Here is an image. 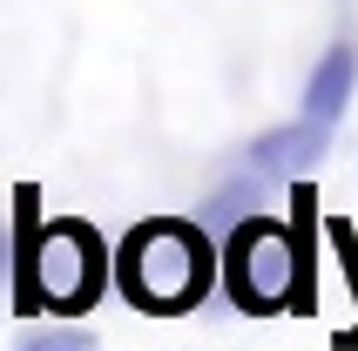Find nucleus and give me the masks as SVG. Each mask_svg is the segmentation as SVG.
Here are the masks:
<instances>
[{
  "label": "nucleus",
  "mask_w": 358,
  "mask_h": 351,
  "mask_svg": "<svg viewBox=\"0 0 358 351\" xmlns=\"http://www.w3.org/2000/svg\"><path fill=\"white\" fill-rule=\"evenodd\" d=\"M210 277H217V257H210V236L176 223V216H156V223H142L129 236V250H122V284L136 304L149 311H182V304H196L210 291Z\"/></svg>",
  "instance_id": "1"
},
{
  "label": "nucleus",
  "mask_w": 358,
  "mask_h": 351,
  "mask_svg": "<svg viewBox=\"0 0 358 351\" xmlns=\"http://www.w3.org/2000/svg\"><path fill=\"white\" fill-rule=\"evenodd\" d=\"M101 277H108V250L88 223H48L41 230L34 264L20 271V304L27 311H88L101 297Z\"/></svg>",
  "instance_id": "2"
},
{
  "label": "nucleus",
  "mask_w": 358,
  "mask_h": 351,
  "mask_svg": "<svg viewBox=\"0 0 358 351\" xmlns=\"http://www.w3.org/2000/svg\"><path fill=\"white\" fill-rule=\"evenodd\" d=\"M304 277V243L284 230L278 216H257L230 236V291H237L243 311H278L298 297Z\"/></svg>",
  "instance_id": "3"
},
{
  "label": "nucleus",
  "mask_w": 358,
  "mask_h": 351,
  "mask_svg": "<svg viewBox=\"0 0 358 351\" xmlns=\"http://www.w3.org/2000/svg\"><path fill=\"white\" fill-rule=\"evenodd\" d=\"M331 149V122H291V129H264L250 142V169L257 176H304L311 162Z\"/></svg>",
  "instance_id": "4"
},
{
  "label": "nucleus",
  "mask_w": 358,
  "mask_h": 351,
  "mask_svg": "<svg viewBox=\"0 0 358 351\" xmlns=\"http://www.w3.org/2000/svg\"><path fill=\"white\" fill-rule=\"evenodd\" d=\"M352 81H358V55L338 41V48L311 68V81H304V115L311 122H338L345 101H352Z\"/></svg>",
  "instance_id": "5"
},
{
  "label": "nucleus",
  "mask_w": 358,
  "mask_h": 351,
  "mask_svg": "<svg viewBox=\"0 0 358 351\" xmlns=\"http://www.w3.org/2000/svg\"><path fill=\"white\" fill-rule=\"evenodd\" d=\"M20 351H95V338L88 331H27Z\"/></svg>",
  "instance_id": "6"
}]
</instances>
